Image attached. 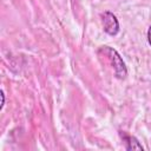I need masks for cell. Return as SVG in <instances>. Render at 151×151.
Segmentation results:
<instances>
[{
	"label": "cell",
	"instance_id": "1",
	"mask_svg": "<svg viewBox=\"0 0 151 151\" xmlns=\"http://www.w3.org/2000/svg\"><path fill=\"white\" fill-rule=\"evenodd\" d=\"M100 52H103L104 55L107 57L110 64L113 67L116 77L119 78V79H124L126 77V74H127V71H126V66H125L123 59L117 53V51L111 48V47H109V46H104V47L100 48Z\"/></svg>",
	"mask_w": 151,
	"mask_h": 151
},
{
	"label": "cell",
	"instance_id": "2",
	"mask_svg": "<svg viewBox=\"0 0 151 151\" xmlns=\"http://www.w3.org/2000/svg\"><path fill=\"white\" fill-rule=\"evenodd\" d=\"M101 22L104 31L110 35H116L119 31V24L117 18L111 12H104L101 13Z\"/></svg>",
	"mask_w": 151,
	"mask_h": 151
},
{
	"label": "cell",
	"instance_id": "3",
	"mask_svg": "<svg viewBox=\"0 0 151 151\" xmlns=\"http://www.w3.org/2000/svg\"><path fill=\"white\" fill-rule=\"evenodd\" d=\"M120 136H122L123 142L125 143L127 150H143V146L139 144V142L134 137L129 136L126 133H122V132H120Z\"/></svg>",
	"mask_w": 151,
	"mask_h": 151
},
{
	"label": "cell",
	"instance_id": "4",
	"mask_svg": "<svg viewBox=\"0 0 151 151\" xmlns=\"http://www.w3.org/2000/svg\"><path fill=\"white\" fill-rule=\"evenodd\" d=\"M147 39H149V42H150V45H151V26H150V28H149V31H147Z\"/></svg>",
	"mask_w": 151,
	"mask_h": 151
}]
</instances>
